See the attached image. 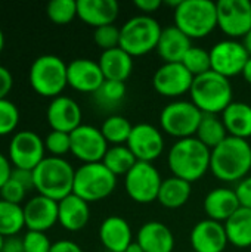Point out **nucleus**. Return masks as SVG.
I'll list each match as a JSON object with an SVG mask.
<instances>
[{"label": "nucleus", "mask_w": 251, "mask_h": 252, "mask_svg": "<svg viewBox=\"0 0 251 252\" xmlns=\"http://www.w3.org/2000/svg\"><path fill=\"white\" fill-rule=\"evenodd\" d=\"M175 27L192 38H204L217 27V6L212 0H182L175 9Z\"/></svg>", "instance_id": "39448f33"}, {"label": "nucleus", "mask_w": 251, "mask_h": 252, "mask_svg": "<svg viewBox=\"0 0 251 252\" xmlns=\"http://www.w3.org/2000/svg\"><path fill=\"white\" fill-rule=\"evenodd\" d=\"M222 121L232 137L247 140L251 137V105L246 102H232L223 112Z\"/></svg>", "instance_id": "cd10ccee"}, {"label": "nucleus", "mask_w": 251, "mask_h": 252, "mask_svg": "<svg viewBox=\"0 0 251 252\" xmlns=\"http://www.w3.org/2000/svg\"><path fill=\"white\" fill-rule=\"evenodd\" d=\"M13 87V77L10 74V71L0 65V100L1 99H7V94L10 93Z\"/></svg>", "instance_id": "c03bdc74"}, {"label": "nucleus", "mask_w": 251, "mask_h": 252, "mask_svg": "<svg viewBox=\"0 0 251 252\" xmlns=\"http://www.w3.org/2000/svg\"><path fill=\"white\" fill-rule=\"evenodd\" d=\"M68 86L80 93L95 94L99 87L105 83L102 69L96 61L87 58H78L68 63L67 66Z\"/></svg>", "instance_id": "f3484780"}, {"label": "nucleus", "mask_w": 251, "mask_h": 252, "mask_svg": "<svg viewBox=\"0 0 251 252\" xmlns=\"http://www.w3.org/2000/svg\"><path fill=\"white\" fill-rule=\"evenodd\" d=\"M19 109L18 106L9 100V99H1L0 100V137H4L7 134H15L18 124H19Z\"/></svg>", "instance_id": "4c0bfd02"}, {"label": "nucleus", "mask_w": 251, "mask_h": 252, "mask_svg": "<svg viewBox=\"0 0 251 252\" xmlns=\"http://www.w3.org/2000/svg\"><path fill=\"white\" fill-rule=\"evenodd\" d=\"M90 220L89 204L80 196L71 193L58 202V223L68 232H78Z\"/></svg>", "instance_id": "b1692460"}, {"label": "nucleus", "mask_w": 251, "mask_h": 252, "mask_svg": "<svg viewBox=\"0 0 251 252\" xmlns=\"http://www.w3.org/2000/svg\"><path fill=\"white\" fill-rule=\"evenodd\" d=\"M189 93L191 102L203 114H222L234 102V92L229 78L215 71H209L200 77H195Z\"/></svg>", "instance_id": "20e7f679"}, {"label": "nucleus", "mask_w": 251, "mask_h": 252, "mask_svg": "<svg viewBox=\"0 0 251 252\" xmlns=\"http://www.w3.org/2000/svg\"><path fill=\"white\" fill-rule=\"evenodd\" d=\"M243 44H244V47H246V50L249 52V55L251 56V30L247 32V35L243 38Z\"/></svg>", "instance_id": "603ef678"}, {"label": "nucleus", "mask_w": 251, "mask_h": 252, "mask_svg": "<svg viewBox=\"0 0 251 252\" xmlns=\"http://www.w3.org/2000/svg\"><path fill=\"white\" fill-rule=\"evenodd\" d=\"M120 12L115 0H78L77 16L93 28L114 24Z\"/></svg>", "instance_id": "4be33fe9"}, {"label": "nucleus", "mask_w": 251, "mask_h": 252, "mask_svg": "<svg viewBox=\"0 0 251 252\" xmlns=\"http://www.w3.org/2000/svg\"><path fill=\"white\" fill-rule=\"evenodd\" d=\"M12 177L16 179L18 182H21L28 190H33V189H34L33 171H30V170H21V168H13Z\"/></svg>", "instance_id": "a18cd8bd"}, {"label": "nucleus", "mask_w": 251, "mask_h": 252, "mask_svg": "<svg viewBox=\"0 0 251 252\" xmlns=\"http://www.w3.org/2000/svg\"><path fill=\"white\" fill-rule=\"evenodd\" d=\"M50 252H83V250L75 242L62 239V241H56L55 244H52Z\"/></svg>", "instance_id": "de8ad7c7"}, {"label": "nucleus", "mask_w": 251, "mask_h": 252, "mask_svg": "<svg viewBox=\"0 0 251 252\" xmlns=\"http://www.w3.org/2000/svg\"><path fill=\"white\" fill-rule=\"evenodd\" d=\"M133 130L132 123L123 115H109L101 126V131L108 145H126Z\"/></svg>", "instance_id": "72a5a7b5"}, {"label": "nucleus", "mask_w": 251, "mask_h": 252, "mask_svg": "<svg viewBox=\"0 0 251 252\" xmlns=\"http://www.w3.org/2000/svg\"><path fill=\"white\" fill-rule=\"evenodd\" d=\"M70 137L71 154L83 164L102 162L109 148L101 128L90 124H81L70 134Z\"/></svg>", "instance_id": "ddd939ff"}, {"label": "nucleus", "mask_w": 251, "mask_h": 252, "mask_svg": "<svg viewBox=\"0 0 251 252\" xmlns=\"http://www.w3.org/2000/svg\"><path fill=\"white\" fill-rule=\"evenodd\" d=\"M212 59V71L231 78L243 72L244 65L250 59L249 52L246 50L243 41L226 38L217 41L210 49Z\"/></svg>", "instance_id": "f8f14e48"}, {"label": "nucleus", "mask_w": 251, "mask_h": 252, "mask_svg": "<svg viewBox=\"0 0 251 252\" xmlns=\"http://www.w3.org/2000/svg\"><path fill=\"white\" fill-rule=\"evenodd\" d=\"M126 93H127V89L124 83L105 80V83L99 87V90L93 94V97L101 108L112 109L121 105V102L126 97Z\"/></svg>", "instance_id": "f704fd0d"}, {"label": "nucleus", "mask_w": 251, "mask_h": 252, "mask_svg": "<svg viewBox=\"0 0 251 252\" xmlns=\"http://www.w3.org/2000/svg\"><path fill=\"white\" fill-rule=\"evenodd\" d=\"M228 136L229 134H228V130H226L222 118H219L217 115H213V114L203 115L195 137L200 142H203L209 149L213 151L215 148H217Z\"/></svg>", "instance_id": "7c9ffc66"}, {"label": "nucleus", "mask_w": 251, "mask_h": 252, "mask_svg": "<svg viewBox=\"0 0 251 252\" xmlns=\"http://www.w3.org/2000/svg\"><path fill=\"white\" fill-rule=\"evenodd\" d=\"M126 145L141 162L152 164V161L160 158V155L164 152V137L161 130L148 123H139L133 126Z\"/></svg>", "instance_id": "2eb2a0df"}, {"label": "nucleus", "mask_w": 251, "mask_h": 252, "mask_svg": "<svg viewBox=\"0 0 251 252\" xmlns=\"http://www.w3.org/2000/svg\"><path fill=\"white\" fill-rule=\"evenodd\" d=\"M7 158L13 168L33 171L46 158L44 140L31 130H19L9 142Z\"/></svg>", "instance_id": "9d476101"}, {"label": "nucleus", "mask_w": 251, "mask_h": 252, "mask_svg": "<svg viewBox=\"0 0 251 252\" xmlns=\"http://www.w3.org/2000/svg\"><path fill=\"white\" fill-rule=\"evenodd\" d=\"M22 208L27 230L46 233L58 223V202L50 198L36 195Z\"/></svg>", "instance_id": "6ab92c4d"}, {"label": "nucleus", "mask_w": 251, "mask_h": 252, "mask_svg": "<svg viewBox=\"0 0 251 252\" xmlns=\"http://www.w3.org/2000/svg\"><path fill=\"white\" fill-rule=\"evenodd\" d=\"M161 4H163L161 0H136L135 1V6L141 12H143V15H151L152 12L158 10Z\"/></svg>", "instance_id": "09e8293b"}, {"label": "nucleus", "mask_w": 251, "mask_h": 252, "mask_svg": "<svg viewBox=\"0 0 251 252\" xmlns=\"http://www.w3.org/2000/svg\"><path fill=\"white\" fill-rule=\"evenodd\" d=\"M161 31L160 22L151 15L133 16L120 28V47L133 58L146 55L157 49Z\"/></svg>", "instance_id": "0eeeda50"}, {"label": "nucleus", "mask_w": 251, "mask_h": 252, "mask_svg": "<svg viewBox=\"0 0 251 252\" xmlns=\"http://www.w3.org/2000/svg\"><path fill=\"white\" fill-rule=\"evenodd\" d=\"M240 208L241 204L235 189L217 188L210 190L204 199V211L207 217L219 223H226Z\"/></svg>", "instance_id": "5701e85b"}, {"label": "nucleus", "mask_w": 251, "mask_h": 252, "mask_svg": "<svg viewBox=\"0 0 251 252\" xmlns=\"http://www.w3.org/2000/svg\"><path fill=\"white\" fill-rule=\"evenodd\" d=\"M124 252H143V250L141 248V245L138 242H133Z\"/></svg>", "instance_id": "864d4df0"}, {"label": "nucleus", "mask_w": 251, "mask_h": 252, "mask_svg": "<svg viewBox=\"0 0 251 252\" xmlns=\"http://www.w3.org/2000/svg\"><path fill=\"white\" fill-rule=\"evenodd\" d=\"M235 192L241 207L251 210V176H247L237 185Z\"/></svg>", "instance_id": "37998d69"}, {"label": "nucleus", "mask_w": 251, "mask_h": 252, "mask_svg": "<svg viewBox=\"0 0 251 252\" xmlns=\"http://www.w3.org/2000/svg\"><path fill=\"white\" fill-rule=\"evenodd\" d=\"M4 239H6V238H3V236L0 235V252H1V250H3V245H4Z\"/></svg>", "instance_id": "6e6d98bb"}, {"label": "nucleus", "mask_w": 251, "mask_h": 252, "mask_svg": "<svg viewBox=\"0 0 251 252\" xmlns=\"http://www.w3.org/2000/svg\"><path fill=\"white\" fill-rule=\"evenodd\" d=\"M67 66L62 58L56 55H41L30 66L28 81L31 89L43 96L55 99L68 86Z\"/></svg>", "instance_id": "423d86ee"}, {"label": "nucleus", "mask_w": 251, "mask_h": 252, "mask_svg": "<svg viewBox=\"0 0 251 252\" xmlns=\"http://www.w3.org/2000/svg\"><path fill=\"white\" fill-rule=\"evenodd\" d=\"M47 18L56 25H67L77 16L75 0H52L46 7Z\"/></svg>", "instance_id": "e433bc0d"}, {"label": "nucleus", "mask_w": 251, "mask_h": 252, "mask_svg": "<svg viewBox=\"0 0 251 252\" xmlns=\"http://www.w3.org/2000/svg\"><path fill=\"white\" fill-rule=\"evenodd\" d=\"M192 183L182 180L179 177H169L166 180H163L160 192H158V198L157 201L169 210H176L183 207L192 193Z\"/></svg>", "instance_id": "c85d7f7f"}, {"label": "nucleus", "mask_w": 251, "mask_h": 252, "mask_svg": "<svg viewBox=\"0 0 251 252\" xmlns=\"http://www.w3.org/2000/svg\"><path fill=\"white\" fill-rule=\"evenodd\" d=\"M189 241L195 252H223L229 244L225 224L210 219L201 220L192 227Z\"/></svg>", "instance_id": "aec40b11"}, {"label": "nucleus", "mask_w": 251, "mask_h": 252, "mask_svg": "<svg viewBox=\"0 0 251 252\" xmlns=\"http://www.w3.org/2000/svg\"><path fill=\"white\" fill-rule=\"evenodd\" d=\"M12 171H13V167L9 161V158L0 152V189L3 188V185L10 179L12 176Z\"/></svg>", "instance_id": "49530a36"}, {"label": "nucleus", "mask_w": 251, "mask_h": 252, "mask_svg": "<svg viewBox=\"0 0 251 252\" xmlns=\"http://www.w3.org/2000/svg\"><path fill=\"white\" fill-rule=\"evenodd\" d=\"M28 192L30 190L21 182H18L16 179H13L10 176V179L0 189V199L12 202V204H16V205H21L25 201Z\"/></svg>", "instance_id": "a19ab883"}, {"label": "nucleus", "mask_w": 251, "mask_h": 252, "mask_svg": "<svg viewBox=\"0 0 251 252\" xmlns=\"http://www.w3.org/2000/svg\"><path fill=\"white\" fill-rule=\"evenodd\" d=\"M194 75L182 65V62L163 63L152 77L155 92L164 97H180L191 92Z\"/></svg>", "instance_id": "dca6fc26"}, {"label": "nucleus", "mask_w": 251, "mask_h": 252, "mask_svg": "<svg viewBox=\"0 0 251 252\" xmlns=\"http://www.w3.org/2000/svg\"><path fill=\"white\" fill-rule=\"evenodd\" d=\"M44 148L50 157L64 158L67 154H71V137L68 133L52 130L44 139Z\"/></svg>", "instance_id": "58836bf2"}, {"label": "nucleus", "mask_w": 251, "mask_h": 252, "mask_svg": "<svg viewBox=\"0 0 251 252\" xmlns=\"http://www.w3.org/2000/svg\"><path fill=\"white\" fill-rule=\"evenodd\" d=\"M161 183V174L151 162L138 161L124 176V189L138 204H151L157 201Z\"/></svg>", "instance_id": "9b49d317"}, {"label": "nucleus", "mask_w": 251, "mask_h": 252, "mask_svg": "<svg viewBox=\"0 0 251 252\" xmlns=\"http://www.w3.org/2000/svg\"><path fill=\"white\" fill-rule=\"evenodd\" d=\"M167 162L175 177L194 183L210 170L212 149L197 137L182 139L170 148Z\"/></svg>", "instance_id": "f03ea898"}, {"label": "nucleus", "mask_w": 251, "mask_h": 252, "mask_svg": "<svg viewBox=\"0 0 251 252\" xmlns=\"http://www.w3.org/2000/svg\"><path fill=\"white\" fill-rule=\"evenodd\" d=\"M136 242L143 252H173L175 248L172 230L160 221L145 223L136 235Z\"/></svg>", "instance_id": "393cba45"}, {"label": "nucleus", "mask_w": 251, "mask_h": 252, "mask_svg": "<svg viewBox=\"0 0 251 252\" xmlns=\"http://www.w3.org/2000/svg\"><path fill=\"white\" fill-rule=\"evenodd\" d=\"M93 40L102 49V52L120 47V28L115 27L114 24L95 28Z\"/></svg>", "instance_id": "ea45409f"}, {"label": "nucleus", "mask_w": 251, "mask_h": 252, "mask_svg": "<svg viewBox=\"0 0 251 252\" xmlns=\"http://www.w3.org/2000/svg\"><path fill=\"white\" fill-rule=\"evenodd\" d=\"M217 27L231 38L246 37L251 30V1L249 0H219Z\"/></svg>", "instance_id": "4468645a"}, {"label": "nucleus", "mask_w": 251, "mask_h": 252, "mask_svg": "<svg viewBox=\"0 0 251 252\" xmlns=\"http://www.w3.org/2000/svg\"><path fill=\"white\" fill-rule=\"evenodd\" d=\"M191 47H192L191 38L186 34H183L178 27L172 25L163 28L155 50L158 52L164 63H173V62H182L183 56Z\"/></svg>", "instance_id": "a878e982"}, {"label": "nucleus", "mask_w": 251, "mask_h": 252, "mask_svg": "<svg viewBox=\"0 0 251 252\" xmlns=\"http://www.w3.org/2000/svg\"><path fill=\"white\" fill-rule=\"evenodd\" d=\"M75 170L65 158L46 157L34 170V190L37 195L50 198L56 202L72 193Z\"/></svg>", "instance_id": "7ed1b4c3"}, {"label": "nucleus", "mask_w": 251, "mask_h": 252, "mask_svg": "<svg viewBox=\"0 0 251 252\" xmlns=\"http://www.w3.org/2000/svg\"><path fill=\"white\" fill-rule=\"evenodd\" d=\"M22 244L25 252H50L52 248V242L43 232L27 230V233L22 236Z\"/></svg>", "instance_id": "79ce46f5"}, {"label": "nucleus", "mask_w": 251, "mask_h": 252, "mask_svg": "<svg viewBox=\"0 0 251 252\" xmlns=\"http://www.w3.org/2000/svg\"><path fill=\"white\" fill-rule=\"evenodd\" d=\"M130 224L118 216L107 217L99 227V239L108 252H124L133 244Z\"/></svg>", "instance_id": "412c9836"}, {"label": "nucleus", "mask_w": 251, "mask_h": 252, "mask_svg": "<svg viewBox=\"0 0 251 252\" xmlns=\"http://www.w3.org/2000/svg\"><path fill=\"white\" fill-rule=\"evenodd\" d=\"M192 252H195V251H192Z\"/></svg>", "instance_id": "4d7b16f0"}, {"label": "nucleus", "mask_w": 251, "mask_h": 252, "mask_svg": "<svg viewBox=\"0 0 251 252\" xmlns=\"http://www.w3.org/2000/svg\"><path fill=\"white\" fill-rule=\"evenodd\" d=\"M203 112L191 100H173L160 114V126L164 133L178 140L195 137Z\"/></svg>", "instance_id": "1a4fd4ad"}, {"label": "nucleus", "mask_w": 251, "mask_h": 252, "mask_svg": "<svg viewBox=\"0 0 251 252\" xmlns=\"http://www.w3.org/2000/svg\"><path fill=\"white\" fill-rule=\"evenodd\" d=\"M223 224L231 245L237 248L251 247V210L241 207Z\"/></svg>", "instance_id": "c756f323"}, {"label": "nucleus", "mask_w": 251, "mask_h": 252, "mask_svg": "<svg viewBox=\"0 0 251 252\" xmlns=\"http://www.w3.org/2000/svg\"><path fill=\"white\" fill-rule=\"evenodd\" d=\"M210 170L222 182H241L251 170V145L238 137L228 136L212 151Z\"/></svg>", "instance_id": "f257e3e1"}, {"label": "nucleus", "mask_w": 251, "mask_h": 252, "mask_svg": "<svg viewBox=\"0 0 251 252\" xmlns=\"http://www.w3.org/2000/svg\"><path fill=\"white\" fill-rule=\"evenodd\" d=\"M1 252H25L24 251V244H22V238L18 236H12V238H6L4 239V245Z\"/></svg>", "instance_id": "8fccbe9b"}, {"label": "nucleus", "mask_w": 251, "mask_h": 252, "mask_svg": "<svg viewBox=\"0 0 251 252\" xmlns=\"http://www.w3.org/2000/svg\"><path fill=\"white\" fill-rule=\"evenodd\" d=\"M46 118L52 130L71 134L77 127L81 126L83 112L80 105L68 96H58L50 100Z\"/></svg>", "instance_id": "a211bd4d"}, {"label": "nucleus", "mask_w": 251, "mask_h": 252, "mask_svg": "<svg viewBox=\"0 0 251 252\" xmlns=\"http://www.w3.org/2000/svg\"><path fill=\"white\" fill-rule=\"evenodd\" d=\"M3 47H4V34H3V31L0 28V53H1Z\"/></svg>", "instance_id": "5fc2aeb1"}, {"label": "nucleus", "mask_w": 251, "mask_h": 252, "mask_svg": "<svg viewBox=\"0 0 251 252\" xmlns=\"http://www.w3.org/2000/svg\"><path fill=\"white\" fill-rule=\"evenodd\" d=\"M241 75H243V78L249 83L251 86V56L250 59L247 61V63L244 65V69H243V72H241Z\"/></svg>", "instance_id": "3c124183"}, {"label": "nucleus", "mask_w": 251, "mask_h": 252, "mask_svg": "<svg viewBox=\"0 0 251 252\" xmlns=\"http://www.w3.org/2000/svg\"><path fill=\"white\" fill-rule=\"evenodd\" d=\"M24 227V208L0 199V235L3 238H12L16 236Z\"/></svg>", "instance_id": "473e14b6"}, {"label": "nucleus", "mask_w": 251, "mask_h": 252, "mask_svg": "<svg viewBox=\"0 0 251 252\" xmlns=\"http://www.w3.org/2000/svg\"><path fill=\"white\" fill-rule=\"evenodd\" d=\"M105 80L124 83L133 71V56H130L121 47L105 50L98 61Z\"/></svg>", "instance_id": "bb28decb"}, {"label": "nucleus", "mask_w": 251, "mask_h": 252, "mask_svg": "<svg viewBox=\"0 0 251 252\" xmlns=\"http://www.w3.org/2000/svg\"><path fill=\"white\" fill-rule=\"evenodd\" d=\"M117 186V177L102 164H83L75 170L72 193L87 204L108 198Z\"/></svg>", "instance_id": "6e6552de"}, {"label": "nucleus", "mask_w": 251, "mask_h": 252, "mask_svg": "<svg viewBox=\"0 0 251 252\" xmlns=\"http://www.w3.org/2000/svg\"><path fill=\"white\" fill-rule=\"evenodd\" d=\"M138 159L132 154V151L127 148V145H118L108 148L102 164L115 176H126L135 165Z\"/></svg>", "instance_id": "2f4dec72"}, {"label": "nucleus", "mask_w": 251, "mask_h": 252, "mask_svg": "<svg viewBox=\"0 0 251 252\" xmlns=\"http://www.w3.org/2000/svg\"><path fill=\"white\" fill-rule=\"evenodd\" d=\"M182 65L195 77H200L209 71H212V59H210V50H206L203 47L192 46L186 55L182 59Z\"/></svg>", "instance_id": "c9c22d12"}]
</instances>
